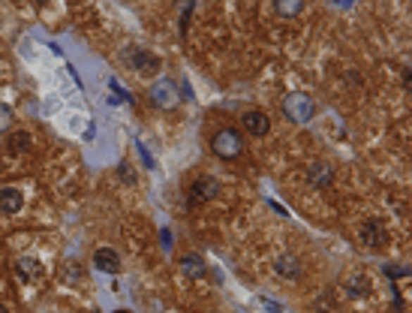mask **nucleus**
<instances>
[{
    "instance_id": "5",
    "label": "nucleus",
    "mask_w": 412,
    "mask_h": 313,
    "mask_svg": "<svg viewBox=\"0 0 412 313\" xmlns=\"http://www.w3.org/2000/svg\"><path fill=\"white\" fill-rule=\"evenodd\" d=\"M358 238L367 244V247H382V244L388 241V232L380 220H364L361 229H358Z\"/></svg>"
},
{
    "instance_id": "21",
    "label": "nucleus",
    "mask_w": 412,
    "mask_h": 313,
    "mask_svg": "<svg viewBox=\"0 0 412 313\" xmlns=\"http://www.w3.org/2000/svg\"><path fill=\"white\" fill-rule=\"evenodd\" d=\"M0 313H9V310H6V305H0Z\"/></svg>"
},
{
    "instance_id": "8",
    "label": "nucleus",
    "mask_w": 412,
    "mask_h": 313,
    "mask_svg": "<svg viewBox=\"0 0 412 313\" xmlns=\"http://www.w3.org/2000/svg\"><path fill=\"white\" fill-rule=\"evenodd\" d=\"M94 265L106 274H118L120 271V256L111 247H99V250H94Z\"/></svg>"
},
{
    "instance_id": "9",
    "label": "nucleus",
    "mask_w": 412,
    "mask_h": 313,
    "mask_svg": "<svg viewBox=\"0 0 412 313\" xmlns=\"http://www.w3.org/2000/svg\"><path fill=\"white\" fill-rule=\"evenodd\" d=\"M21 205H25V196H21L15 187L0 190V214H18Z\"/></svg>"
},
{
    "instance_id": "2",
    "label": "nucleus",
    "mask_w": 412,
    "mask_h": 313,
    "mask_svg": "<svg viewBox=\"0 0 412 313\" xmlns=\"http://www.w3.org/2000/svg\"><path fill=\"white\" fill-rule=\"evenodd\" d=\"M316 111V103L307 94H289L283 99V115L292 121V124H307Z\"/></svg>"
},
{
    "instance_id": "19",
    "label": "nucleus",
    "mask_w": 412,
    "mask_h": 313,
    "mask_svg": "<svg viewBox=\"0 0 412 313\" xmlns=\"http://www.w3.org/2000/svg\"><path fill=\"white\" fill-rule=\"evenodd\" d=\"M120 178H124L127 184H136V175H132V169H130V163H120Z\"/></svg>"
},
{
    "instance_id": "15",
    "label": "nucleus",
    "mask_w": 412,
    "mask_h": 313,
    "mask_svg": "<svg viewBox=\"0 0 412 313\" xmlns=\"http://www.w3.org/2000/svg\"><path fill=\"white\" fill-rule=\"evenodd\" d=\"M18 274H21V277H39L42 268H39L37 259H21V262H18Z\"/></svg>"
},
{
    "instance_id": "10",
    "label": "nucleus",
    "mask_w": 412,
    "mask_h": 313,
    "mask_svg": "<svg viewBox=\"0 0 412 313\" xmlns=\"http://www.w3.org/2000/svg\"><path fill=\"white\" fill-rule=\"evenodd\" d=\"M307 181L313 184V187H331L334 169H331L328 163H313V166H310V172H307Z\"/></svg>"
},
{
    "instance_id": "13",
    "label": "nucleus",
    "mask_w": 412,
    "mask_h": 313,
    "mask_svg": "<svg viewBox=\"0 0 412 313\" xmlns=\"http://www.w3.org/2000/svg\"><path fill=\"white\" fill-rule=\"evenodd\" d=\"M6 145H9V151H13V154H27V151H30V136H27L25 130H18V133H9Z\"/></svg>"
},
{
    "instance_id": "6",
    "label": "nucleus",
    "mask_w": 412,
    "mask_h": 313,
    "mask_svg": "<svg viewBox=\"0 0 412 313\" xmlns=\"http://www.w3.org/2000/svg\"><path fill=\"white\" fill-rule=\"evenodd\" d=\"M241 121H244V130L253 133V136H268L271 133V118L265 115V111L250 109V111H244L241 115Z\"/></svg>"
},
{
    "instance_id": "11",
    "label": "nucleus",
    "mask_w": 412,
    "mask_h": 313,
    "mask_svg": "<svg viewBox=\"0 0 412 313\" xmlns=\"http://www.w3.org/2000/svg\"><path fill=\"white\" fill-rule=\"evenodd\" d=\"M177 265H181V271L187 274V277H205V262H202V256H181V259H177Z\"/></svg>"
},
{
    "instance_id": "17",
    "label": "nucleus",
    "mask_w": 412,
    "mask_h": 313,
    "mask_svg": "<svg viewBox=\"0 0 412 313\" xmlns=\"http://www.w3.org/2000/svg\"><path fill=\"white\" fill-rule=\"evenodd\" d=\"M82 277V271L75 268V262H66V268H63V281H79Z\"/></svg>"
},
{
    "instance_id": "4",
    "label": "nucleus",
    "mask_w": 412,
    "mask_h": 313,
    "mask_svg": "<svg viewBox=\"0 0 412 313\" xmlns=\"http://www.w3.org/2000/svg\"><path fill=\"white\" fill-rule=\"evenodd\" d=\"M220 193V184L214 178H199V181L190 187V196H187V208H199L202 202H211Z\"/></svg>"
},
{
    "instance_id": "14",
    "label": "nucleus",
    "mask_w": 412,
    "mask_h": 313,
    "mask_svg": "<svg viewBox=\"0 0 412 313\" xmlns=\"http://www.w3.org/2000/svg\"><path fill=\"white\" fill-rule=\"evenodd\" d=\"M304 9L301 0H277V13L280 16H298Z\"/></svg>"
},
{
    "instance_id": "7",
    "label": "nucleus",
    "mask_w": 412,
    "mask_h": 313,
    "mask_svg": "<svg viewBox=\"0 0 412 313\" xmlns=\"http://www.w3.org/2000/svg\"><path fill=\"white\" fill-rule=\"evenodd\" d=\"M130 63L136 66V70H139L142 75H154V73H160V58H157V54H151V51H144V49L130 51Z\"/></svg>"
},
{
    "instance_id": "1",
    "label": "nucleus",
    "mask_w": 412,
    "mask_h": 313,
    "mask_svg": "<svg viewBox=\"0 0 412 313\" xmlns=\"http://www.w3.org/2000/svg\"><path fill=\"white\" fill-rule=\"evenodd\" d=\"M211 151H214L220 160H238L241 151H244V139H241V133L238 130H217L214 133V139H211Z\"/></svg>"
},
{
    "instance_id": "22",
    "label": "nucleus",
    "mask_w": 412,
    "mask_h": 313,
    "mask_svg": "<svg viewBox=\"0 0 412 313\" xmlns=\"http://www.w3.org/2000/svg\"><path fill=\"white\" fill-rule=\"evenodd\" d=\"M115 313H130V310H115Z\"/></svg>"
},
{
    "instance_id": "3",
    "label": "nucleus",
    "mask_w": 412,
    "mask_h": 313,
    "mask_svg": "<svg viewBox=\"0 0 412 313\" xmlns=\"http://www.w3.org/2000/svg\"><path fill=\"white\" fill-rule=\"evenodd\" d=\"M151 103L157 106V109H175L177 103H181V94H177V85L169 82V78H160L157 85H151Z\"/></svg>"
},
{
    "instance_id": "18",
    "label": "nucleus",
    "mask_w": 412,
    "mask_h": 313,
    "mask_svg": "<svg viewBox=\"0 0 412 313\" xmlns=\"http://www.w3.org/2000/svg\"><path fill=\"white\" fill-rule=\"evenodd\" d=\"M352 295H367V281L361 277V281H352V289H349Z\"/></svg>"
},
{
    "instance_id": "20",
    "label": "nucleus",
    "mask_w": 412,
    "mask_h": 313,
    "mask_svg": "<svg viewBox=\"0 0 412 313\" xmlns=\"http://www.w3.org/2000/svg\"><path fill=\"white\" fill-rule=\"evenodd\" d=\"M262 305H265V307H268V310H274V313H280V310H283V307H280V305H277V301H271V298H262Z\"/></svg>"
},
{
    "instance_id": "12",
    "label": "nucleus",
    "mask_w": 412,
    "mask_h": 313,
    "mask_svg": "<svg viewBox=\"0 0 412 313\" xmlns=\"http://www.w3.org/2000/svg\"><path fill=\"white\" fill-rule=\"evenodd\" d=\"M277 274L280 277H298L301 274V262H298L295 256H280V259H277Z\"/></svg>"
},
{
    "instance_id": "16",
    "label": "nucleus",
    "mask_w": 412,
    "mask_h": 313,
    "mask_svg": "<svg viewBox=\"0 0 412 313\" xmlns=\"http://www.w3.org/2000/svg\"><path fill=\"white\" fill-rule=\"evenodd\" d=\"M13 121H15V115H13V109H9V106H4V103H0V133H9V127H13Z\"/></svg>"
}]
</instances>
